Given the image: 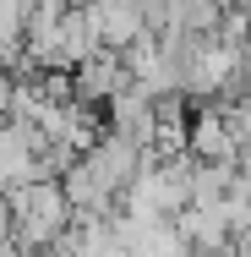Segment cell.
Here are the masks:
<instances>
[{
	"label": "cell",
	"mask_w": 251,
	"mask_h": 257,
	"mask_svg": "<svg viewBox=\"0 0 251 257\" xmlns=\"http://www.w3.org/2000/svg\"><path fill=\"white\" fill-rule=\"evenodd\" d=\"M191 257H235V252H191Z\"/></svg>",
	"instance_id": "8"
},
{
	"label": "cell",
	"mask_w": 251,
	"mask_h": 257,
	"mask_svg": "<svg viewBox=\"0 0 251 257\" xmlns=\"http://www.w3.org/2000/svg\"><path fill=\"white\" fill-rule=\"evenodd\" d=\"M71 88H77V99L104 109V104L115 99L120 88H131V71H126V55L120 50H93L77 71H71Z\"/></svg>",
	"instance_id": "3"
},
{
	"label": "cell",
	"mask_w": 251,
	"mask_h": 257,
	"mask_svg": "<svg viewBox=\"0 0 251 257\" xmlns=\"http://www.w3.org/2000/svg\"><path fill=\"white\" fill-rule=\"evenodd\" d=\"M229 252H235V257H251V230H246V235H235V246H229Z\"/></svg>",
	"instance_id": "7"
},
{
	"label": "cell",
	"mask_w": 251,
	"mask_h": 257,
	"mask_svg": "<svg viewBox=\"0 0 251 257\" xmlns=\"http://www.w3.org/2000/svg\"><path fill=\"white\" fill-rule=\"evenodd\" d=\"M6 197H11V246H17V257H44L77 219L60 181H28V186H11Z\"/></svg>",
	"instance_id": "1"
},
{
	"label": "cell",
	"mask_w": 251,
	"mask_h": 257,
	"mask_svg": "<svg viewBox=\"0 0 251 257\" xmlns=\"http://www.w3.org/2000/svg\"><path fill=\"white\" fill-rule=\"evenodd\" d=\"M39 132L22 126V120H0V186H28L39 181Z\"/></svg>",
	"instance_id": "5"
},
{
	"label": "cell",
	"mask_w": 251,
	"mask_h": 257,
	"mask_svg": "<svg viewBox=\"0 0 251 257\" xmlns=\"http://www.w3.org/2000/svg\"><path fill=\"white\" fill-rule=\"evenodd\" d=\"M175 224L186 230L191 252H229L235 246V224H229V208L224 203H191L175 213Z\"/></svg>",
	"instance_id": "6"
},
{
	"label": "cell",
	"mask_w": 251,
	"mask_h": 257,
	"mask_svg": "<svg viewBox=\"0 0 251 257\" xmlns=\"http://www.w3.org/2000/svg\"><path fill=\"white\" fill-rule=\"evenodd\" d=\"M88 17H93V33H99V50H126L148 33L142 0H88Z\"/></svg>",
	"instance_id": "4"
},
{
	"label": "cell",
	"mask_w": 251,
	"mask_h": 257,
	"mask_svg": "<svg viewBox=\"0 0 251 257\" xmlns=\"http://www.w3.org/2000/svg\"><path fill=\"white\" fill-rule=\"evenodd\" d=\"M186 154L202 159V164H240V132H235V115H229V104H202L197 115H191V143H186Z\"/></svg>",
	"instance_id": "2"
}]
</instances>
